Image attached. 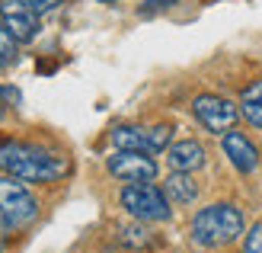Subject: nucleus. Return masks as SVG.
Instances as JSON below:
<instances>
[{
    "label": "nucleus",
    "mask_w": 262,
    "mask_h": 253,
    "mask_svg": "<svg viewBox=\"0 0 262 253\" xmlns=\"http://www.w3.org/2000/svg\"><path fill=\"white\" fill-rule=\"evenodd\" d=\"M0 170L23 183H55L68 173V161L38 144L0 138Z\"/></svg>",
    "instance_id": "f257e3e1"
},
{
    "label": "nucleus",
    "mask_w": 262,
    "mask_h": 253,
    "mask_svg": "<svg viewBox=\"0 0 262 253\" xmlns=\"http://www.w3.org/2000/svg\"><path fill=\"white\" fill-rule=\"evenodd\" d=\"M243 234V211L230 202H214L192 218V241L199 247H227Z\"/></svg>",
    "instance_id": "f03ea898"
},
{
    "label": "nucleus",
    "mask_w": 262,
    "mask_h": 253,
    "mask_svg": "<svg viewBox=\"0 0 262 253\" xmlns=\"http://www.w3.org/2000/svg\"><path fill=\"white\" fill-rule=\"evenodd\" d=\"M38 218V202L35 196L23 186V180L16 177H0V221H7V228L19 231L29 228Z\"/></svg>",
    "instance_id": "7ed1b4c3"
},
{
    "label": "nucleus",
    "mask_w": 262,
    "mask_h": 253,
    "mask_svg": "<svg viewBox=\"0 0 262 253\" xmlns=\"http://www.w3.org/2000/svg\"><path fill=\"white\" fill-rule=\"evenodd\" d=\"M122 205L138 221H169L173 215L166 192L154 183H128L122 189Z\"/></svg>",
    "instance_id": "20e7f679"
},
{
    "label": "nucleus",
    "mask_w": 262,
    "mask_h": 253,
    "mask_svg": "<svg viewBox=\"0 0 262 253\" xmlns=\"http://www.w3.org/2000/svg\"><path fill=\"white\" fill-rule=\"evenodd\" d=\"M173 141L169 125H154V128H138V125H119L112 128V144L119 151H144V154H160Z\"/></svg>",
    "instance_id": "39448f33"
},
{
    "label": "nucleus",
    "mask_w": 262,
    "mask_h": 253,
    "mask_svg": "<svg viewBox=\"0 0 262 253\" xmlns=\"http://www.w3.org/2000/svg\"><path fill=\"white\" fill-rule=\"evenodd\" d=\"M192 112L195 119L214 135H227L240 119V106H233L227 96H214V93H202L192 100Z\"/></svg>",
    "instance_id": "423d86ee"
},
{
    "label": "nucleus",
    "mask_w": 262,
    "mask_h": 253,
    "mask_svg": "<svg viewBox=\"0 0 262 253\" xmlns=\"http://www.w3.org/2000/svg\"><path fill=\"white\" fill-rule=\"evenodd\" d=\"M106 167L122 183H150L157 177V161L144 151H115L106 161Z\"/></svg>",
    "instance_id": "0eeeda50"
},
{
    "label": "nucleus",
    "mask_w": 262,
    "mask_h": 253,
    "mask_svg": "<svg viewBox=\"0 0 262 253\" xmlns=\"http://www.w3.org/2000/svg\"><path fill=\"white\" fill-rule=\"evenodd\" d=\"M0 23L10 29L16 42H32L38 35V13H32L19 0H0Z\"/></svg>",
    "instance_id": "6e6552de"
},
{
    "label": "nucleus",
    "mask_w": 262,
    "mask_h": 253,
    "mask_svg": "<svg viewBox=\"0 0 262 253\" xmlns=\"http://www.w3.org/2000/svg\"><path fill=\"white\" fill-rule=\"evenodd\" d=\"M221 144H224V154H227V161L237 167L240 173H253L259 167V148L243 135V131H227L224 138H221Z\"/></svg>",
    "instance_id": "1a4fd4ad"
},
{
    "label": "nucleus",
    "mask_w": 262,
    "mask_h": 253,
    "mask_svg": "<svg viewBox=\"0 0 262 253\" xmlns=\"http://www.w3.org/2000/svg\"><path fill=\"white\" fill-rule=\"evenodd\" d=\"M166 164L173 173H195L205 167V148L195 138H186V141H176L166 148Z\"/></svg>",
    "instance_id": "9d476101"
},
{
    "label": "nucleus",
    "mask_w": 262,
    "mask_h": 253,
    "mask_svg": "<svg viewBox=\"0 0 262 253\" xmlns=\"http://www.w3.org/2000/svg\"><path fill=\"white\" fill-rule=\"evenodd\" d=\"M163 192L173 205H192L199 199V183L192 180V173H169L163 183Z\"/></svg>",
    "instance_id": "9b49d317"
},
{
    "label": "nucleus",
    "mask_w": 262,
    "mask_h": 253,
    "mask_svg": "<svg viewBox=\"0 0 262 253\" xmlns=\"http://www.w3.org/2000/svg\"><path fill=\"white\" fill-rule=\"evenodd\" d=\"M240 115L250 125L262 128V81H253L250 87L240 93Z\"/></svg>",
    "instance_id": "f8f14e48"
},
{
    "label": "nucleus",
    "mask_w": 262,
    "mask_h": 253,
    "mask_svg": "<svg viewBox=\"0 0 262 253\" xmlns=\"http://www.w3.org/2000/svg\"><path fill=\"white\" fill-rule=\"evenodd\" d=\"M16 45L19 42L10 35L7 26L0 23V64H13V61H16Z\"/></svg>",
    "instance_id": "ddd939ff"
},
{
    "label": "nucleus",
    "mask_w": 262,
    "mask_h": 253,
    "mask_svg": "<svg viewBox=\"0 0 262 253\" xmlns=\"http://www.w3.org/2000/svg\"><path fill=\"white\" fill-rule=\"evenodd\" d=\"M119 241L125 247H147L150 237H147V231H144V228H122L119 231Z\"/></svg>",
    "instance_id": "4468645a"
},
{
    "label": "nucleus",
    "mask_w": 262,
    "mask_h": 253,
    "mask_svg": "<svg viewBox=\"0 0 262 253\" xmlns=\"http://www.w3.org/2000/svg\"><path fill=\"white\" fill-rule=\"evenodd\" d=\"M243 253H262V221H256L250 231H246V244Z\"/></svg>",
    "instance_id": "2eb2a0df"
},
{
    "label": "nucleus",
    "mask_w": 262,
    "mask_h": 253,
    "mask_svg": "<svg viewBox=\"0 0 262 253\" xmlns=\"http://www.w3.org/2000/svg\"><path fill=\"white\" fill-rule=\"evenodd\" d=\"M19 4H26L32 13H38V16H42V13H51V10H55L61 0H19Z\"/></svg>",
    "instance_id": "dca6fc26"
},
{
    "label": "nucleus",
    "mask_w": 262,
    "mask_h": 253,
    "mask_svg": "<svg viewBox=\"0 0 262 253\" xmlns=\"http://www.w3.org/2000/svg\"><path fill=\"white\" fill-rule=\"evenodd\" d=\"M176 0H147V4L141 7V16H150V13H157V10H169Z\"/></svg>",
    "instance_id": "f3484780"
},
{
    "label": "nucleus",
    "mask_w": 262,
    "mask_h": 253,
    "mask_svg": "<svg viewBox=\"0 0 262 253\" xmlns=\"http://www.w3.org/2000/svg\"><path fill=\"white\" fill-rule=\"evenodd\" d=\"M7 231H10V228H7V221H0V253L7 250Z\"/></svg>",
    "instance_id": "a211bd4d"
},
{
    "label": "nucleus",
    "mask_w": 262,
    "mask_h": 253,
    "mask_svg": "<svg viewBox=\"0 0 262 253\" xmlns=\"http://www.w3.org/2000/svg\"><path fill=\"white\" fill-rule=\"evenodd\" d=\"M0 115H4V109H0Z\"/></svg>",
    "instance_id": "6ab92c4d"
}]
</instances>
